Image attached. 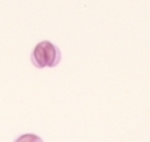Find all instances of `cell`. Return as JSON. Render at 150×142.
<instances>
[{
	"label": "cell",
	"instance_id": "1",
	"mask_svg": "<svg viewBox=\"0 0 150 142\" xmlns=\"http://www.w3.org/2000/svg\"><path fill=\"white\" fill-rule=\"evenodd\" d=\"M62 58V53L60 49L51 44L48 41H42L39 42L35 48H33V53H32V63L33 66L36 67H54L60 63Z\"/></svg>",
	"mask_w": 150,
	"mask_h": 142
}]
</instances>
